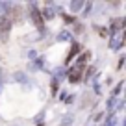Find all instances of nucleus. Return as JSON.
I'll return each instance as SVG.
<instances>
[]
</instances>
